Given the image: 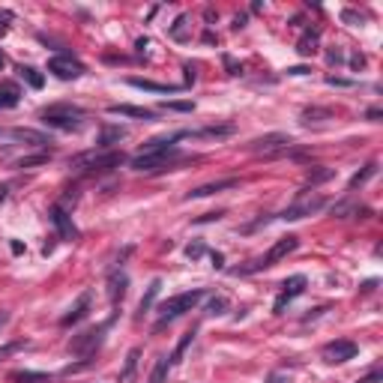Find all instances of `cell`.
<instances>
[{"label":"cell","mask_w":383,"mask_h":383,"mask_svg":"<svg viewBox=\"0 0 383 383\" xmlns=\"http://www.w3.org/2000/svg\"><path fill=\"white\" fill-rule=\"evenodd\" d=\"M297 246H300V240H297V237H291V234H287V237H282V240H278L276 246L269 249L267 255L260 258V260H258V264L251 267V269H260V267H273V264H278V260H282V258H287V255H291V251L297 249Z\"/></svg>","instance_id":"cell-9"},{"label":"cell","mask_w":383,"mask_h":383,"mask_svg":"<svg viewBox=\"0 0 383 383\" xmlns=\"http://www.w3.org/2000/svg\"><path fill=\"white\" fill-rule=\"evenodd\" d=\"M84 114L72 105H54L48 111H42V120H45V126H54V129H63V132H78V129L84 126Z\"/></svg>","instance_id":"cell-3"},{"label":"cell","mask_w":383,"mask_h":383,"mask_svg":"<svg viewBox=\"0 0 383 383\" xmlns=\"http://www.w3.org/2000/svg\"><path fill=\"white\" fill-rule=\"evenodd\" d=\"M302 117H329V111H306Z\"/></svg>","instance_id":"cell-36"},{"label":"cell","mask_w":383,"mask_h":383,"mask_svg":"<svg viewBox=\"0 0 383 383\" xmlns=\"http://www.w3.org/2000/svg\"><path fill=\"white\" fill-rule=\"evenodd\" d=\"M123 135H126L123 129H105V132H102V138H99V147H111L114 141H120Z\"/></svg>","instance_id":"cell-28"},{"label":"cell","mask_w":383,"mask_h":383,"mask_svg":"<svg viewBox=\"0 0 383 383\" xmlns=\"http://www.w3.org/2000/svg\"><path fill=\"white\" fill-rule=\"evenodd\" d=\"M291 144L293 141L287 135H267V138H258V141H251V153L273 159V156H284L287 150H291Z\"/></svg>","instance_id":"cell-6"},{"label":"cell","mask_w":383,"mask_h":383,"mask_svg":"<svg viewBox=\"0 0 383 383\" xmlns=\"http://www.w3.org/2000/svg\"><path fill=\"white\" fill-rule=\"evenodd\" d=\"M48 72L63 78V81H75V78L84 75V63H81V60H75L72 54H57V57L48 60Z\"/></svg>","instance_id":"cell-5"},{"label":"cell","mask_w":383,"mask_h":383,"mask_svg":"<svg viewBox=\"0 0 383 383\" xmlns=\"http://www.w3.org/2000/svg\"><path fill=\"white\" fill-rule=\"evenodd\" d=\"M19 75L33 87V90H39V87H42V75H39L33 66H21V69H19Z\"/></svg>","instance_id":"cell-24"},{"label":"cell","mask_w":383,"mask_h":383,"mask_svg":"<svg viewBox=\"0 0 383 383\" xmlns=\"http://www.w3.org/2000/svg\"><path fill=\"white\" fill-rule=\"evenodd\" d=\"M78 168H84V171H111V168H117V165H123V153H117V150H108V153H84V156H78L75 159Z\"/></svg>","instance_id":"cell-4"},{"label":"cell","mask_w":383,"mask_h":383,"mask_svg":"<svg viewBox=\"0 0 383 383\" xmlns=\"http://www.w3.org/2000/svg\"><path fill=\"white\" fill-rule=\"evenodd\" d=\"M90 302H93V293H90V291H84L81 297H78V302H75V306H72V309H69L66 315H63V320H60V324H63V327L81 324V320L87 318V311H90Z\"/></svg>","instance_id":"cell-13"},{"label":"cell","mask_w":383,"mask_h":383,"mask_svg":"<svg viewBox=\"0 0 383 383\" xmlns=\"http://www.w3.org/2000/svg\"><path fill=\"white\" fill-rule=\"evenodd\" d=\"M282 287H284V291L278 293V300H276V306H273V309L278 311V315H282L284 306H287V302H291L293 297H300V293L306 291V276H293V278H287V282H284Z\"/></svg>","instance_id":"cell-11"},{"label":"cell","mask_w":383,"mask_h":383,"mask_svg":"<svg viewBox=\"0 0 383 383\" xmlns=\"http://www.w3.org/2000/svg\"><path fill=\"white\" fill-rule=\"evenodd\" d=\"M234 135V126H207L198 132H186V138H228Z\"/></svg>","instance_id":"cell-20"},{"label":"cell","mask_w":383,"mask_h":383,"mask_svg":"<svg viewBox=\"0 0 383 383\" xmlns=\"http://www.w3.org/2000/svg\"><path fill=\"white\" fill-rule=\"evenodd\" d=\"M3 63H6V60H3V54H0V69H3Z\"/></svg>","instance_id":"cell-39"},{"label":"cell","mask_w":383,"mask_h":383,"mask_svg":"<svg viewBox=\"0 0 383 383\" xmlns=\"http://www.w3.org/2000/svg\"><path fill=\"white\" fill-rule=\"evenodd\" d=\"M51 222H54V228L60 234V240H78V228L72 225V216H69L63 207H51Z\"/></svg>","instance_id":"cell-12"},{"label":"cell","mask_w":383,"mask_h":383,"mask_svg":"<svg viewBox=\"0 0 383 383\" xmlns=\"http://www.w3.org/2000/svg\"><path fill=\"white\" fill-rule=\"evenodd\" d=\"M287 72H291V75H306L309 69H306V66H291V69H287Z\"/></svg>","instance_id":"cell-35"},{"label":"cell","mask_w":383,"mask_h":383,"mask_svg":"<svg viewBox=\"0 0 383 383\" xmlns=\"http://www.w3.org/2000/svg\"><path fill=\"white\" fill-rule=\"evenodd\" d=\"M356 347L353 342H347V338H338V342H329L324 351H320V356H324V362H329V365H338V362H347V360H353L356 356Z\"/></svg>","instance_id":"cell-8"},{"label":"cell","mask_w":383,"mask_h":383,"mask_svg":"<svg viewBox=\"0 0 383 383\" xmlns=\"http://www.w3.org/2000/svg\"><path fill=\"white\" fill-rule=\"evenodd\" d=\"M159 287H162V282H159V278H156V282H153L150 287H147V297H144L141 302H138V311H141V315H144V311L153 306V300H156V293H159Z\"/></svg>","instance_id":"cell-26"},{"label":"cell","mask_w":383,"mask_h":383,"mask_svg":"<svg viewBox=\"0 0 383 383\" xmlns=\"http://www.w3.org/2000/svg\"><path fill=\"white\" fill-rule=\"evenodd\" d=\"M19 96H21L19 87H15L12 81H3L0 84V108H15L19 105Z\"/></svg>","instance_id":"cell-17"},{"label":"cell","mask_w":383,"mask_h":383,"mask_svg":"<svg viewBox=\"0 0 383 383\" xmlns=\"http://www.w3.org/2000/svg\"><path fill=\"white\" fill-rule=\"evenodd\" d=\"M324 207H327L324 198H309V201H300V204L287 207V210L282 213V219H287V222H297V219H306V216L318 213V210H324Z\"/></svg>","instance_id":"cell-10"},{"label":"cell","mask_w":383,"mask_h":383,"mask_svg":"<svg viewBox=\"0 0 383 383\" xmlns=\"http://www.w3.org/2000/svg\"><path fill=\"white\" fill-rule=\"evenodd\" d=\"M48 162V153H39V156H24V159L15 162V168H30V165H42Z\"/></svg>","instance_id":"cell-30"},{"label":"cell","mask_w":383,"mask_h":383,"mask_svg":"<svg viewBox=\"0 0 383 383\" xmlns=\"http://www.w3.org/2000/svg\"><path fill=\"white\" fill-rule=\"evenodd\" d=\"M192 338H195V333H186V335L180 338L177 351H174V356H171V365H177V362H183V356H186V351H189V344H192Z\"/></svg>","instance_id":"cell-25"},{"label":"cell","mask_w":383,"mask_h":383,"mask_svg":"<svg viewBox=\"0 0 383 383\" xmlns=\"http://www.w3.org/2000/svg\"><path fill=\"white\" fill-rule=\"evenodd\" d=\"M374 174H377V165H374V162H369V165H365V168H362L360 174H353V177H351V189H360L362 183H369V180L374 177Z\"/></svg>","instance_id":"cell-22"},{"label":"cell","mask_w":383,"mask_h":383,"mask_svg":"<svg viewBox=\"0 0 383 383\" xmlns=\"http://www.w3.org/2000/svg\"><path fill=\"white\" fill-rule=\"evenodd\" d=\"M12 380H21V383H48L45 374H30V371H19V374H12Z\"/></svg>","instance_id":"cell-29"},{"label":"cell","mask_w":383,"mask_h":383,"mask_svg":"<svg viewBox=\"0 0 383 383\" xmlns=\"http://www.w3.org/2000/svg\"><path fill=\"white\" fill-rule=\"evenodd\" d=\"M3 198H6V189H3V186H0V201H3Z\"/></svg>","instance_id":"cell-37"},{"label":"cell","mask_w":383,"mask_h":383,"mask_svg":"<svg viewBox=\"0 0 383 383\" xmlns=\"http://www.w3.org/2000/svg\"><path fill=\"white\" fill-rule=\"evenodd\" d=\"M360 383H383V371H380V369H374V371L365 374V377H362Z\"/></svg>","instance_id":"cell-32"},{"label":"cell","mask_w":383,"mask_h":383,"mask_svg":"<svg viewBox=\"0 0 383 383\" xmlns=\"http://www.w3.org/2000/svg\"><path fill=\"white\" fill-rule=\"evenodd\" d=\"M237 186V180L234 177H228V180H216V183H204V186H198V189H192L189 192V201L192 198H210V195H216V192H228V189H234Z\"/></svg>","instance_id":"cell-14"},{"label":"cell","mask_w":383,"mask_h":383,"mask_svg":"<svg viewBox=\"0 0 383 383\" xmlns=\"http://www.w3.org/2000/svg\"><path fill=\"white\" fill-rule=\"evenodd\" d=\"M225 66L231 69V75H240V72H242V66H237V63H234V57H225Z\"/></svg>","instance_id":"cell-34"},{"label":"cell","mask_w":383,"mask_h":383,"mask_svg":"<svg viewBox=\"0 0 383 383\" xmlns=\"http://www.w3.org/2000/svg\"><path fill=\"white\" fill-rule=\"evenodd\" d=\"M3 33H6V24H0V37H3Z\"/></svg>","instance_id":"cell-38"},{"label":"cell","mask_w":383,"mask_h":383,"mask_svg":"<svg viewBox=\"0 0 383 383\" xmlns=\"http://www.w3.org/2000/svg\"><path fill=\"white\" fill-rule=\"evenodd\" d=\"M105 329H108V324H102V327H96V329H87V333L75 335L72 342H69V353H81V356L93 353L96 347L102 344V335H105Z\"/></svg>","instance_id":"cell-7"},{"label":"cell","mask_w":383,"mask_h":383,"mask_svg":"<svg viewBox=\"0 0 383 383\" xmlns=\"http://www.w3.org/2000/svg\"><path fill=\"white\" fill-rule=\"evenodd\" d=\"M225 306H228V302H225V297H216V300H210V306H207V311H210V315H222Z\"/></svg>","instance_id":"cell-31"},{"label":"cell","mask_w":383,"mask_h":383,"mask_svg":"<svg viewBox=\"0 0 383 383\" xmlns=\"http://www.w3.org/2000/svg\"><path fill=\"white\" fill-rule=\"evenodd\" d=\"M108 111H111V114H120V117H138V120H156V111H150V108H135V105H111Z\"/></svg>","instance_id":"cell-15"},{"label":"cell","mask_w":383,"mask_h":383,"mask_svg":"<svg viewBox=\"0 0 383 383\" xmlns=\"http://www.w3.org/2000/svg\"><path fill=\"white\" fill-rule=\"evenodd\" d=\"M177 138H186V132H174V135H165V138H153V141H147L141 147V153L132 159V168L135 171H162L165 165H171L177 159V147L174 141Z\"/></svg>","instance_id":"cell-1"},{"label":"cell","mask_w":383,"mask_h":383,"mask_svg":"<svg viewBox=\"0 0 383 383\" xmlns=\"http://www.w3.org/2000/svg\"><path fill=\"white\" fill-rule=\"evenodd\" d=\"M138 360H141V351L132 347L126 353V362H123V371H120V383H132L135 380V371H138Z\"/></svg>","instance_id":"cell-16"},{"label":"cell","mask_w":383,"mask_h":383,"mask_svg":"<svg viewBox=\"0 0 383 383\" xmlns=\"http://www.w3.org/2000/svg\"><path fill=\"white\" fill-rule=\"evenodd\" d=\"M12 138H15V141H33V144H48V138H45V135H39V132H30V129H12Z\"/></svg>","instance_id":"cell-23"},{"label":"cell","mask_w":383,"mask_h":383,"mask_svg":"<svg viewBox=\"0 0 383 383\" xmlns=\"http://www.w3.org/2000/svg\"><path fill=\"white\" fill-rule=\"evenodd\" d=\"M165 108H171V111H192V102H165Z\"/></svg>","instance_id":"cell-33"},{"label":"cell","mask_w":383,"mask_h":383,"mask_svg":"<svg viewBox=\"0 0 383 383\" xmlns=\"http://www.w3.org/2000/svg\"><path fill=\"white\" fill-rule=\"evenodd\" d=\"M108 284H111V287H108V293H111V302H114V306H117V302L126 297V284H129V278H126L123 273H114V276H111V282H108Z\"/></svg>","instance_id":"cell-19"},{"label":"cell","mask_w":383,"mask_h":383,"mask_svg":"<svg viewBox=\"0 0 383 383\" xmlns=\"http://www.w3.org/2000/svg\"><path fill=\"white\" fill-rule=\"evenodd\" d=\"M201 300H204V291H201V287H195V291H186V293H177V297H171V300L162 306L159 327L168 324V320H177L180 315H186V311H192Z\"/></svg>","instance_id":"cell-2"},{"label":"cell","mask_w":383,"mask_h":383,"mask_svg":"<svg viewBox=\"0 0 383 383\" xmlns=\"http://www.w3.org/2000/svg\"><path fill=\"white\" fill-rule=\"evenodd\" d=\"M318 39H320V33H318V30H309L306 37H302V39L297 42V51H300L302 57H311V54L318 51Z\"/></svg>","instance_id":"cell-21"},{"label":"cell","mask_w":383,"mask_h":383,"mask_svg":"<svg viewBox=\"0 0 383 383\" xmlns=\"http://www.w3.org/2000/svg\"><path fill=\"white\" fill-rule=\"evenodd\" d=\"M168 365H171V360H168V356H162V360L156 362L153 374H150V383H162V380H165V374H168Z\"/></svg>","instance_id":"cell-27"},{"label":"cell","mask_w":383,"mask_h":383,"mask_svg":"<svg viewBox=\"0 0 383 383\" xmlns=\"http://www.w3.org/2000/svg\"><path fill=\"white\" fill-rule=\"evenodd\" d=\"M129 84L138 87V90H150V93H177V90H180V87H171V84L147 81V78H129Z\"/></svg>","instance_id":"cell-18"}]
</instances>
